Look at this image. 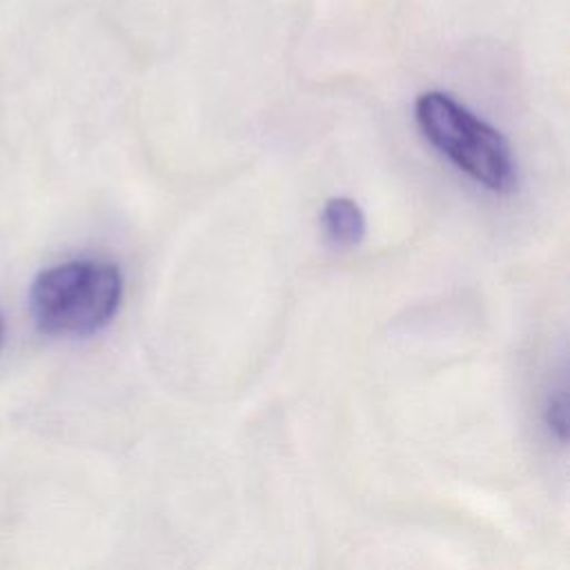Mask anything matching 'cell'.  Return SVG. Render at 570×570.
Listing matches in <instances>:
<instances>
[{
    "instance_id": "1",
    "label": "cell",
    "mask_w": 570,
    "mask_h": 570,
    "mask_svg": "<svg viewBox=\"0 0 570 570\" xmlns=\"http://www.w3.org/2000/svg\"><path fill=\"white\" fill-rule=\"evenodd\" d=\"M122 274L116 263L78 258L45 269L31 287L36 325L53 336H87L102 330L118 312Z\"/></svg>"
},
{
    "instance_id": "2",
    "label": "cell",
    "mask_w": 570,
    "mask_h": 570,
    "mask_svg": "<svg viewBox=\"0 0 570 570\" xmlns=\"http://www.w3.org/2000/svg\"><path fill=\"white\" fill-rule=\"evenodd\" d=\"M421 134L472 180L492 191L514 185V160L508 138L490 122L443 91H425L414 102Z\"/></svg>"
},
{
    "instance_id": "3",
    "label": "cell",
    "mask_w": 570,
    "mask_h": 570,
    "mask_svg": "<svg viewBox=\"0 0 570 570\" xmlns=\"http://www.w3.org/2000/svg\"><path fill=\"white\" fill-rule=\"evenodd\" d=\"M321 225L325 232V238L334 247H354L365 236V216L363 209L345 196L330 198L323 205Z\"/></svg>"
},
{
    "instance_id": "4",
    "label": "cell",
    "mask_w": 570,
    "mask_h": 570,
    "mask_svg": "<svg viewBox=\"0 0 570 570\" xmlns=\"http://www.w3.org/2000/svg\"><path fill=\"white\" fill-rule=\"evenodd\" d=\"M546 423L550 428V432L561 441L566 443V436H568V421H566V394L563 390H559L557 394L550 396L548 405H546Z\"/></svg>"
},
{
    "instance_id": "5",
    "label": "cell",
    "mask_w": 570,
    "mask_h": 570,
    "mask_svg": "<svg viewBox=\"0 0 570 570\" xmlns=\"http://www.w3.org/2000/svg\"><path fill=\"white\" fill-rule=\"evenodd\" d=\"M4 345V323H2V316H0V350Z\"/></svg>"
}]
</instances>
